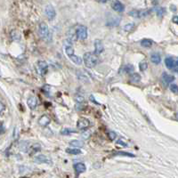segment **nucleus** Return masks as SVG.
I'll return each mask as SVG.
<instances>
[{"label":"nucleus","instance_id":"nucleus-1","mask_svg":"<svg viewBox=\"0 0 178 178\" xmlns=\"http://www.w3.org/2000/svg\"><path fill=\"white\" fill-rule=\"evenodd\" d=\"M83 59H84V62L87 68H94L99 62V58L95 53L88 52L84 54Z\"/></svg>","mask_w":178,"mask_h":178},{"label":"nucleus","instance_id":"nucleus-2","mask_svg":"<svg viewBox=\"0 0 178 178\" xmlns=\"http://www.w3.org/2000/svg\"><path fill=\"white\" fill-rule=\"evenodd\" d=\"M65 53L74 63H76L77 65H81L82 64V62H83L82 58H80L79 56H78V55H76L74 54V50H73V48H72V46L70 45H67L65 46Z\"/></svg>","mask_w":178,"mask_h":178},{"label":"nucleus","instance_id":"nucleus-3","mask_svg":"<svg viewBox=\"0 0 178 178\" xmlns=\"http://www.w3.org/2000/svg\"><path fill=\"white\" fill-rule=\"evenodd\" d=\"M165 64L166 66V68L174 72H177V61L174 60V58L171 57H167L165 59Z\"/></svg>","mask_w":178,"mask_h":178},{"label":"nucleus","instance_id":"nucleus-4","mask_svg":"<svg viewBox=\"0 0 178 178\" xmlns=\"http://www.w3.org/2000/svg\"><path fill=\"white\" fill-rule=\"evenodd\" d=\"M76 36L80 40H85L87 38V28L86 26L80 25L76 30Z\"/></svg>","mask_w":178,"mask_h":178},{"label":"nucleus","instance_id":"nucleus-5","mask_svg":"<svg viewBox=\"0 0 178 178\" xmlns=\"http://www.w3.org/2000/svg\"><path fill=\"white\" fill-rule=\"evenodd\" d=\"M36 69H37V71H38L39 74L45 75V74H46V72L48 70V65L44 61H39L38 63H37Z\"/></svg>","mask_w":178,"mask_h":178},{"label":"nucleus","instance_id":"nucleus-6","mask_svg":"<svg viewBox=\"0 0 178 178\" xmlns=\"http://www.w3.org/2000/svg\"><path fill=\"white\" fill-rule=\"evenodd\" d=\"M39 35L42 39H46L49 36V29L46 23H41L39 24Z\"/></svg>","mask_w":178,"mask_h":178},{"label":"nucleus","instance_id":"nucleus-7","mask_svg":"<svg viewBox=\"0 0 178 178\" xmlns=\"http://www.w3.org/2000/svg\"><path fill=\"white\" fill-rule=\"evenodd\" d=\"M90 126V121L86 118H80L78 120V124H77V127L79 129V130H84V129H86L88 128Z\"/></svg>","mask_w":178,"mask_h":178},{"label":"nucleus","instance_id":"nucleus-8","mask_svg":"<svg viewBox=\"0 0 178 178\" xmlns=\"http://www.w3.org/2000/svg\"><path fill=\"white\" fill-rule=\"evenodd\" d=\"M45 13H46V17L49 19V20H53L54 19L55 15H56V13H55V10L53 6L51 5H47L45 8Z\"/></svg>","mask_w":178,"mask_h":178},{"label":"nucleus","instance_id":"nucleus-9","mask_svg":"<svg viewBox=\"0 0 178 178\" xmlns=\"http://www.w3.org/2000/svg\"><path fill=\"white\" fill-rule=\"evenodd\" d=\"M111 7L114 11H116L118 13H122L125 10L124 5L121 2H119L118 0H115V1L111 4Z\"/></svg>","mask_w":178,"mask_h":178},{"label":"nucleus","instance_id":"nucleus-10","mask_svg":"<svg viewBox=\"0 0 178 178\" xmlns=\"http://www.w3.org/2000/svg\"><path fill=\"white\" fill-rule=\"evenodd\" d=\"M161 80H162V82H163L165 85H168V84L172 83V82L174 80V77L172 76V75L167 74L166 72H164V73L161 75Z\"/></svg>","mask_w":178,"mask_h":178},{"label":"nucleus","instance_id":"nucleus-11","mask_svg":"<svg viewBox=\"0 0 178 178\" xmlns=\"http://www.w3.org/2000/svg\"><path fill=\"white\" fill-rule=\"evenodd\" d=\"M94 49H95V54H102L104 50V47H103V45L102 43L101 40L99 39H96L94 41Z\"/></svg>","mask_w":178,"mask_h":178},{"label":"nucleus","instance_id":"nucleus-12","mask_svg":"<svg viewBox=\"0 0 178 178\" xmlns=\"http://www.w3.org/2000/svg\"><path fill=\"white\" fill-rule=\"evenodd\" d=\"M51 122V119L46 116V115H44L42 117H40V118L39 119V124L41 126H47Z\"/></svg>","mask_w":178,"mask_h":178},{"label":"nucleus","instance_id":"nucleus-13","mask_svg":"<svg viewBox=\"0 0 178 178\" xmlns=\"http://www.w3.org/2000/svg\"><path fill=\"white\" fill-rule=\"evenodd\" d=\"M27 103H28V106H29L31 109L34 110V109L37 107V105H38V99H37L36 97H34V96H31V97H30V98L28 99Z\"/></svg>","mask_w":178,"mask_h":178},{"label":"nucleus","instance_id":"nucleus-14","mask_svg":"<svg viewBox=\"0 0 178 178\" xmlns=\"http://www.w3.org/2000/svg\"><path fill=\"white\" fill-rule=\"evenodd\" d=\"M74 169L78 174H81V173H84L86 170V167L84 163H77V164L74 165Z\"/></svg>","mask_w":178,"mask_h":178},{"label":"nucleus","instance_id":"nucleus-15","mask_svg":"<svg viewBox=\"0 0 178 178\" xmlns=\"http://www.w3.org/2000/svg\"><path fill=\"white\" fill-rule=\"evenodd\" d=\"M150 62H153L154 64H159L160 63V62H161V57H160V55L159 54H152L151 55H150Z\"/></svg>","mask_w":178,"mask_h":178},{"label":"nucleus","instance_id":"nucleus-16","mask_svg":"<svg viewBox=\"0 0 178 178\" xmlns=\"http://www.w3.org/2000/svg\"><path fill=\"white\" fill-rule=\"evenodd\" d=\"M35 161L38 163H50V160L48 159V158L46 156L44 155H39L35 158Z\"/></svg>","mask_w":178,"mask_h":178},{"label":"nucleus","instance_id":"nucleus-17","mask_svg":"<svg viewBox=\"0 0 178 178\" xmlns=\"http://www.w3.org/2000/svg\"><path fill=\"white\" fill-rule=\"evenodd\" d=\"M152 45H153V41L150 39H144L141 41V46L143 47H146V48L150 47Z\"/></svg>","mask_w":178,"mask_h":178},{"label":"nucleus","instance_id":"nucleus-18","mask_svg":"<svg viewBox=\"0 0 178 178\" xmlns=\"http://www.w3.org/2000/svg\"><path fill=\"white\" fill-rule=\"evenodd\" d=\"M70 144L72 146V147H77V148H81L84 146V142H81V141H78V140H72Z\"/></svg>","mask_w":178,"mask_h":178},{"label":"nucleus","instance_id":"nucleus-19","mask_svg":"<svg viewBox=\"0 0 178 178\" xmlns=\"http://www.w3.org/2000/svg\"><path fill=\"white\" fill-rule=\"evenodd\" d=\"M130 80L134 83H138L141 80V76L138 73H133L130 76Z\"/></svg>","mask_w":178,"mask_h":178},{"label":"nucleus","instance_id":"nucleus-20","mask_svg":"<svg viewBox=\"0 0 178 178\" xmlns=\"http://www.w3.org/2000/svg\"><path fill=\"white\" fill-rule=\"evenodd\" d=\"M66 152L70 153V154H73V155H78L81 153V150L79 149H72V148H68L66 149Z\"/></svg>","mask_w":178,"mask_h":178},{"label":"nucleus","instance_id":"nucleus-21","mask_svg":"<svg viewBox=\"0 0 178 178\" xmlns=\"http://www.w3.org/2000/svg\"><path fill=\"white\" fill-rule=\"evenodd\" d=\"M147 68H148V63H147L145 61L141 62L139 63V69H140L141 71H144V70H146Z\"/></svg>","mask_w":178,"mask_h":178},{"label":"nucleus","instance_id":"nucleus-22","mask_svg":"<svg viewBox=\"0 0 178 178\" xmlns=\"http://www.w3.org/2000/svg\"><path fill=\"white\" fill-rule=\"evenodd\" d=\"M134 67L133 65H131V64L126 65V67H125V71H126V72H127V73H132V72H134Z\"/></svg>","mask_w":178,"mask_h":178},{"label":"nucleus","instance_id":"nucleus-23","mask_svg":"<svg viewBox=\"0 0 178 178\" xmlns=\"http://www.w3.org/2000/svg\"><path fill=\"white\" fill-rule=\"evenodd\" d=\"M72 133H76V131H73V130L69 129V128H63L61 131V134H65V135H69L70 134H72Z\"/></svg>","mask_w":178,"mask_h":178},{"label":"nucleus","instance_id":"nucleus-24","mask_svg":"<svg viewBox=\"0 0 178 178\" xmlns=\"http://www.w3.org/2000/svg\"><path fill=\"white\" fill-rule=\"evenodd\" d=\"M129 15H131V16H133V17H134V18H138V17H141L140 16V11H136V10H133V11H131L130 13H129Z\"/></svg>","mask_w":178,"mask_h":178},{"label":"nucleus","instance_id":"nucleus-25","mask_svg":"<svg viewBox=\"0 0 178 178\" xmlns=\"http://www.w3.org/2000/svg\"><path fill=\"white\" fill-rule=\"evenodd\" d=\"M115 155H123V156H126V157H131V158H134V155L132 153H127V152H123V151H119L115 153Z\"/></svg>","mask_w":178,"mask_h":178},{"label":"nucleus","instance_id":"nucleus-26","mask_svg":"<svg viewBox=\"0 0 178 178\" xmlns=\"http://www.w3.org/2000/svg\"><path fill=\"white\" fill-rule=\"evenodd\" d=\"M165 13H166V10H165L163 7H159V8H158V10H157V15H158V16H162Z\"/></svg>","mask_w":178,"mask_h":178},{"label":"nucleus","instance_id":"nucleus-27","mask_svg":"<svg viewBox=\"0 0 178 178\" xmlns=\"http://www.w3.org/2000/svg\"><path fill=\"white\" fill-rule=\"evenodd\" d=\"M134 27V23H129V24H126V25L124 27V29H125V31H130L131 30H133Z\"/></svg>","mask_w":178,"mask_h":178},{"label":"nucleus","instance_id":"nucleus-28","mask_svg":"<svg viewBox=\"0 0 178 178\" xmlns=\"http://www.w3.org/2000/svg\"><path fill=\"white\" fill-rule=\"evenodd\" d=\"M170 90L174 93V94H177V85L176 84H171L170 85Z\"/></svg>","mask_w":178,"mask_h":178},{"label":"nucleus","instance_id":"nucleus-29","mask_svg":"<svg viewBox=\"0 0 178 178\" xmlns=\"http://www.w3.org/2000/svg\"><path fill=\"white\" fill-rule=\"evenodd\" d=\"M117 137V134L115 133V132H109V138L111 140V141H113V140H115V138Z\"/></svg>","mask_w":178,"mask_h":178},{"label":"nucleus","instance_id":"nucleus-30","mask_svg":"<svg viewBox=\"0 0 178 178\" xmlns=\"http://www.w3.org/2000/svg\"><path fill=\"white\" fill-rule=\"evenodd\" d=\"M91 135V133L89 132V131H87V132H85V133H83L82 134V136H83V138H85V139H87V138H89V136Z\"/></svg>","mask_w":178,"mask_h":178},{"label":"nucleus","instance_id":"nucleus-31","mask_svg":"<svg viewBox=\"0 0 178 178\" xmlns=\"http://www.w3.org/2000/svg\"><path fill=\"white\" fill-rule=\"evenodd\" d=\"M75 100H76L78 102H84V97L77 95V96L75 97Z\"/></svg>","mask_w":178,"mask_h":178},{"label":"nucleus","instance_id":"nucleus-32","mask_svg":"<svg viewBox=\"0 0 178 178\" xmlns=\"http://www.w3.org/2000/svg\"><path fill=\"white\" fill-rule=\"evenodd\" d=\"M5 110H6V106H5L1 102H0V114H2V112H3Z\"/></svg>","mask_w":178,"mask_h":178},{"label":"nucleus","instance_id":"nucleus-33","mask_svg":"<svg viewBox=\"0 0 178 178\" xmlns=\"http://www.w3.org/2000/svg\"><path fill=\"white\" fill-rule=\"evenodd\" d=\"M50 88H51V86H50L49 85H45V86H43V90H44L45 92H46V93H48V92H49Z\"/></svg>","mask_w":178,"mask_h":178},{"label":"nucleus","instance_id":"nucleus-34","mask_svg":"<svg viewBox=\"0 0 178 178\" xmlns=\"http://www.w3.org/2000/svg\"><path fill=\"white\" fill-rule=\"evenodd\" d=\"M117 143H118V144H120V145H122L123 147H127V144H126V142H122L121 140H118V142H117Z\"/></svg>","mask_w":178,"mask_h":178},{"label":"nucleus","instance_id":"nucleus-35","mask_svg":"<svg viewBox=\"0 0 178 178\" xmlns=\"http://www.w3.org/2000/svg\"><path fill=\"white\" fill-rule=\"evenodd\" d=\"M172 20H173V22H174L175 24H177V23H178V22H177V16H174Z\"/></svg>","mask_w":178,"mask_h":178},{"label":"nucleus","instance_id":"nucleus-36","mask_svg":"<svg viewBox=\"0 0 178 178\" xmlns=\"http://www.w3.org/2000/svg\"><path fill=\"white\" fill-rule=\"evenodd\" d=\"M98 1H100V2H102V3H105V2L109 1V0H98Z\"/></svg>","mask_w":178,"mask_h":178}]
</instances>
